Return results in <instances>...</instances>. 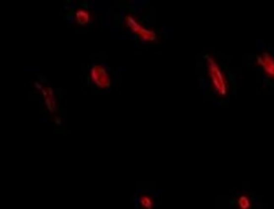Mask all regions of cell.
I'll return each mask as SVG.
<instances>
[{"instance_id": "52a82bcc", "label": "cell", "mask_w": 274, "mask_h": 209, "mask_svg": "<svg viewBox=\"0 0 274 209\" xmlns=\"http://www.w3.org/2000/svg\"><path fill=\"white\" fill-rule=\"evenodd\" d=\"M41 90L47 109L53 112L56 110V100L53 90L50 88H41Z\"/></svg>"}, {"instance_id": "5b68a950", "label": "cell", "mask_w": 274, "mask_h": 209, "mask_svg": "<svg viewBox=\"0 0 274 209\" xmlns=\"http://www.w3.org/2000/svg\"><path fill=\"white\" fill-rule=\"evenodd\" d=\"M256 63L267 77L274 80V55L269 51H263L256 58Z\"/></svg>"}, {"instance_id": "8992f818", "label": "cell", "mask_w": 274, "mask_h": 209, "mask_svg": "<svg viewBox=\"0 0 274 209\" xmlns=\"http://www.w3.org/2000/svg\"><path fill=\"white\" fill-rule=\"evenodd\" d=\"M156 200L152 194H141L135 199L136 209H155Z\"/></svg>"}, {"instance_id": "ba28073f", "label": "cell", "mask_w": 274, "mask_h": 209, "mask_svg": "<svg viewBox=\"0 0 274 209\" xmlns=\"http://www.w3.org/2000/svg\"><path fill=\"white\" fill-rule=\"evenodd\" d=\"M75 20L80 25H85L91 21V14L85 9H79L76 12Z\"/></svg>"}, {"instance_id": "6da1fadb", "label": "cell", "mask_w": 274, "mask_h": 209, "mask_svg": "<svg viewBox=\"0 0 274 209\" xmlns=\"http://www.w3.org/2000/svg\"><path fill=\"white\" fill-rule=\"evenodd\" d=\"M219 209H263V204L257 196L245 190L233 192L226 200L218 201Z\"/></svg>"}, {"instance_id": "277c9868", "label": "cell", "mask_w": 274, "mask_h": 209, "mask_svg": "<svg viewBox=\"0 0 274 209\" xmlns=\"http://www.w3.org/2000/svg\"><path fill=\"white\" fill-rule=\"evenodd\" d=\"M90 78L97 87L107 89L111 85V77L103 64H94L90 71Z\"/></svg>"}, {"instance_id": "7a4b0ae2", "label": "cell", "mask_w": 274, "mask_h": 209, "mask_svg": "<svg viewBox=\"0 0 274 209\" xmlns=\"http://www.w3.org/2000/svg\"><path fill=\"white\" fill-rule=\"evenodd\" d=\"M207 73L213 90L221 97L227 96L230 91V83L227 76L215 57L211 54L205 56Z\"/></svg>"}, {"instance_id": "3957f363", "label": "cell", "mask_w": 274, "mask_h": 209, "mask_svg": "<svg viewBox=\"0 0 274 209\" xmlns=\"http://www.w3.org/2000/svg\"><path fill=\"white\" fill-rule=\"evenodd\" d=\"M124 22L129 29L131 30L132 32H134L135 35H137L143 41H152L157 40V33L154 30L145 27L134 15H126Z\"/></svg>"}]
</instances>
